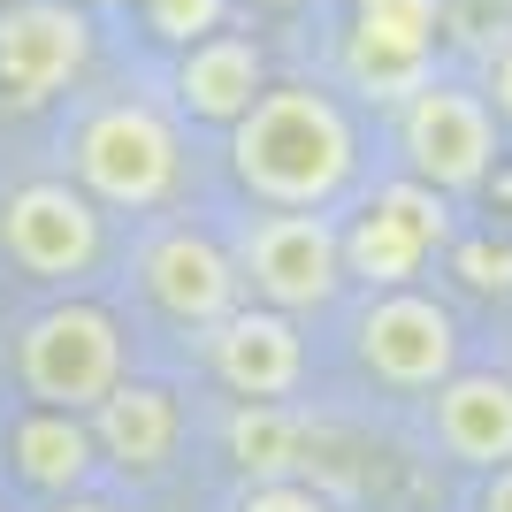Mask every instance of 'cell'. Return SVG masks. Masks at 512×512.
Here are the masks:
<instances>
[{"instance_id": "16", "label": "cell", "mask_w": 512, "mask_h": 512, "mask_svg": "<svg viewBox=\"0 0 512 512\" xmlns=\"http://www.w3.org/2000/svg\"><path fill=\"white\" fill-rule=\"evenodd\" d=\"M8 467H16V482H31V490H46V497H77L92 482V467H100L92 413H69V406L16 413V428H8Z\"/></svg>"}, {"instance_id": "11", "label": "cell", "mask_w": 512, "mask_h": 512, "mask_svg": "<svg viewBox=\"0 0 512 512\" xmlns=\"http://www.w3.org/2000/svg\"><path fill=\"white\" fill-rule=\"evenodd\" d=\"M207 367H214V383L237 390V398H291L306 383L299 314H283V306H237L230 321L207 329Z\"/></svg>"}, {"instance_id": "10", "label": "cell", "mask_w": 512, "mask_h": 512, "mask_svg": "<svg viewBox=\"0 0 512 512\" xmlns=\"http://www.w3.org/2000/svg\"><path fill=\"white\" fill-rule=\"evenodd\" d=\"M138 283H146V299L161 306L176 329H214V321H230L237 306H245V268H237V253L207 230L146 237Z\"/></svg>"}, {"instance_id": "7", "label": "cell", "mask_w": 512, "mask_h": 512, "mask_svg": "<svg viewBox=\"0 0 512 512\" xmlns=\"http://www.w3.org/2000/svg\"><path fill=\"white\" fill-rule=\"evenodd\" d=\"M352 352L383 390H436L459 375V321H451L444 299L428 291H375L352 329Z\"/></svg>"}, {"instance_id": "8", "label": "cell", "mask_w": 512, "mask_h": 512, "mask_svg": "<svg viewBox=\"0 0 512 512\" xmlns=\"http://www.w3.org/2000/svg\"><path fill=\"white\" fill-rule=\"evenodd\" d=\"M451 192L421 184V176H398L367 199V214L344 230V276H360L367 291H398V283L421 276V260L436 245H451Z\"/></svg>"}, {"instance_id": "5", "label": "cell", "mask_w": 512, "mask_h": 512, "mask_svg": "<svg viewBox=\"0 0 512 512\" xmlns=\"http://www.w3.org/2000/svg\"><path fill=\"white\" fill-rule=\"evenodd\" d=\"M237 268H245V291L260 306L321 314L344 291V230L329 214H306V207H268L237 237Z\"/></svg>"}, {"instance_id": "6", "label": "cell", "mask_w": 512, "mask_h": 512, "mask_svg": "<svg viewBox=\"0 0 512 512\" xmlns=\"http://www.w3.org/2000/svg\"><path fill=\"white\" fill-rule=\"evenodd\" d=\"M0 253L31 283H69L100 260V199L85 184L39 176L0 199Z\"/></svg>"}, {"instance_id": "21", "label": "cell", "mask_w": 512, "mask_h": 512, "mask_svg": "<svg viewBox=\"0 0 512 512\" xmlns=\"http://www.w3.org/2000/svg\"><path fill=\"white\" fill-rule=\"evenodd\" d=\"M482 92H490L497 123L512 130V39H497V46H490V62H482Z\"/></svg>"}, {"instance_id": "17", "label": "cell", "mask_w": 512, "mask_h": 512, "mask_svg": "<svg viewBox=\"0 0 512 512\" xmlns=\"http://www.w3.org/2000/svg\"><path fill=\"white\" fill-rule=\"evenodd\" d=\"M230 459L245 467V482H283L299 467V421H291V406L283 398H237Z\"/></svg>"}, {"instance_id": "14", "label": "cell", "mask_w": 512, "mask_h": 512, "mask_svg": "<svg viewBox=\"0 0 512 512\" xmlns=\"http://www.w3.org/2000/svg\"><path fill=\"white\" fill-rule=\"evenodd\" d=\"M268 92V54H260L245 31H207L176 54V100L192 123H214L230 130L253 115V100Z\"/></svg>"}, {"instance_id": "24", "label": "cell", "mask_w": 512, "mask_h": 512, "mask_svg": "<svg viewBox=\"0 0 512 512\" xmlns=\"http://www.w3.org/2000/svg\"><path fill=\"white\" fill-rule=\"evenodd\" d=\"M253 8H306V0H253Z\"/></svg>"}, {"instance_id": "20", "label": "cell", "mask_w": 512, "mask_h": 512, "mask_svg": "<svg viewBox=\"0 0 512 512\" xmlns=\"http://www.w3.org/2000/svg\"><path fill=\"white\" fill-rule=\"evenodd\" d=\"M237 512H337V505H329V497H321L314 482H299V474H283V482H245Z\"/></svg>"}, {"instance_id": "12", "label": "cell", "mask_w": 512, "mask_h": 512, "mask_svg": "<svg viewBox=\"0 0 512 512\" xmlns=\"http://www.w3.org/2000/svg\"><path fill=\"white\" fill-rule=\"evenodd\" d=\"M428 436L451 467L490 474L512 459V375L497 367H459L451 383H436L428 398Z\"/></svg>"}, {"instance_id": "15", "label": "cell", "mask_w": 512, "mask_h": 512, "mask_svg": "<svg viewBox=\"0 0 512 512\" xmlns=\"http://www.w3.org/2000/svg\"><path fill=\"white\" fill-rule=\"evenodd\" d=\"M92 436H100V459H107V467L153 482V474H169L176 444H184V406H176V390L130 383V375H123V383L92 406Z\"/></svg>"}, {"instance_id": "22", "label": "cell", "mask_w": 512, "mask_h": 512, "mask_svg": "<svg viewBox=\"0 0 512 512\" xmlns=\"http://www.w3.org/2000/svg\"><path fill=\"white\" fill-rule=\"evenodd\" d=\"M474 512H512V459L482 474V497H474Z\"/></svg>"}, {"instance_id": "9", "label": "cell", "mask_w": 512, "mask_h": 512, "mask_svg": "<svg viewBox=\"0 0 512 512\" xmlns=\"http://www.w3.org/2000/svg\"><path fill=\"white\" fill-rule=\"evenodd\" d=\"M92 62V16L77 0H0V100L39 107Z\"/></svg>"}, {"instance_id": "23", "label": "cell", "mask_w": 512, "mask_h": 512, "mask_svg": "<svg viewBox=\"0 0 512 512\" xmlns=\"http://www.w3.org/2000/svg\"><path fill=\"white\" fill-rule=\"evenodd\" d=\"M54 512H115V505H100V497H62Z\"/></svg>"}, {"instance_id": "19", "label": "cell", "mask_w": 512, "mask_h": 512, "mask_svg": "<svg viewBox=\"0 0 512 512\" xmlns=\"http://www.w3.org/2000/svg\"><path fill=\"white\" fill-rule=\"evenodd\" d=\"M451 276L482 291V299H512V245H490V237H459L451 245Z\"/></svg>"}, {"instance_id": "3", "label": "cell", "mask_w": 512, "mask_h": 512, "mask_svg": "<svg viewBox=\"0 0 512 512\" xmlns=\"http://www.w3.org/2000/svg\"><path fill=\"white\" fill-rule=\"evenodd\" d=\"M16 383L31 406H69L92 413L107 390L123 383V329L92 299L46 306L16 329Z\"/></svg>"}, {"instance_id": "4", "label": "cell", "mask_w": 512, "mask_h": 512, "mask_svg": "<svg viewBox=\"0 0 512 512\" xmlns=\"http://www.w3.org/2000/svg\"><path fill=\"white\" fill-rule=\"evenodd\" d=\"M398 153H406V176L436 184V192H482L497 176V107L482 85H451V77H428L421 92L398 100Z\"/></svg>"}, {"instance_id": "18", "label": "cell", "mask_w": 512, "mask_h": 512, "mask_svg": "<svg viewBox=\"0 0 512 512\" xmlns=\"http://www.w3.org/2000/svg\"><path fill=\"white\" fill-rule=\"evenodd\" d=\"M222 16H230V0H146V31L169 39L176 54L192 39H207V31H222Z\"/></svg>"}, {"instance_id": "2", "label": "cell", "mask_w": 512, "mask_h": 512, "mask_svg": "<svg viewBox=\"0 0 512 512\" xmlns=\"http://www.w3.org/2000/svg\"><path fill=\"white\" fill-rule=\"evenodd\" d=\"M69 169L100 207L115 214H146L184 184V146H176V123L146 100H107L92 107L77 138H69Z\"/></svg>"}, {"instance_id": "13", "label": "cell", "mask_w": 512, "mask_h": 512, "mask_svg": "<svg viewBox=\"0 0 512 512\" xmlns=\"http://www.w3.org/2000/svg\"><path fill=\"white\" fill-rule=\"evenodd\" d=\"M436 62V0H360L352 23V77L375 100H406Z\"/></svg>"}, {"instance_id": "1", "label": "cell", "mask_w": 512, "mask_h": 512, "mask_svg": "<svg viewBox=\"0 0 512 512\" xmlns=\"http://www.w3.org/2000/svg\"><path fill=\"white\" fill-rule=\"evenodd\" d=\"M230 176L260 207H306L321 214L329 199L360 176V130L337 92L321 85H268L245 123H230Z\"/></svg>"}]
</instances>
